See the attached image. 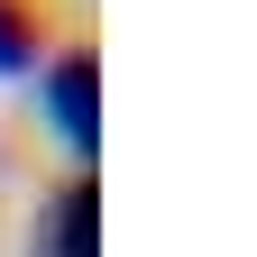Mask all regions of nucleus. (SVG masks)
I'll return each instance as SVG.
<instances>
[{"mask_svg":"<svg viewBox=\"0 0 257 257\" xmlns=\"http://www.w3.org/2000/svg\"><path fill=\"white\" fill-rule=\"evenodd\" d=\"M37 110L64 138V156H83V175H92V156H101V64L83 46H64L55 64H37Z\"/></svg>","mask_w":257,"mask_h":257,"instance_id":"nucleus-1","label":"nucleus"},{"mask_svg":"<svg viewBox=\"0 0 257 257\" xmlns=\"http://www.w3.org/2000/svg\"><path fill=\"white\" fill-rule=\"evenodd\" d=\"M46 257H101V193H92V175H74L46 202Z\"/></svg>","mask_w":257,"mask_h":257,"instance_id":"nucleus-2","label":"nucleus"},{"mask_svg":"<svg viewBox=\"0 0 257 257\" xmlns=\"http://www.w3.org/2000/svg\"><path fill=\"white\" fill-rule=\"evenodd\" d=\"M19 74H37V28L19 0H0V83H19Z\"/></svg>","mask_w":257,"mask_h":257,"instance_id":"nucleus-3","label":"nucleus"}]
</instances>
